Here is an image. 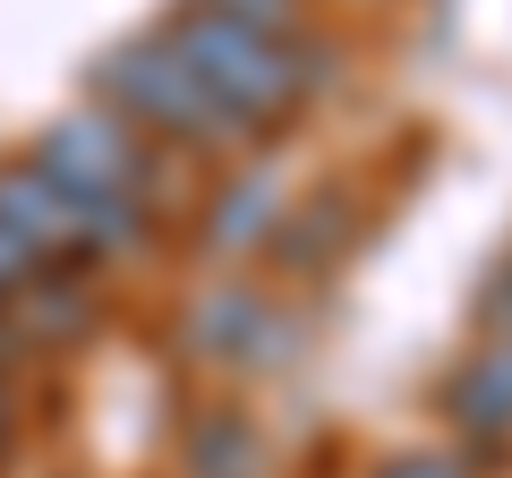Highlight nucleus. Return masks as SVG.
Wrapping results in <instances>:
<instances>
[{
	"label": "nucleus",
	"instance_id": "nucleus-6",
	"mask_svg": "<svg viewBox=\"0 0 512 478\" xmlns=\"http://www.w3.org/2000/svg\"><path fill=\"white\" fill-rule=\"evenodd\" d=\"M282 214H291V171L274 154H239L214 180L205 214H197V248L214 265H248V257H265V239H274Z\"/></svg>",
	"mask_w": 512,
	"mask_h": 478
},
{
	"label": "nucleus",
	"instance_id": "nucleus-4",
	"mask_svg": "<svg viewBox=\"0 0 512 478\" xmlns=\"http://www.w3.org/2000/svg\"><path fill=\"white\" fill-rule=\"evenodd\" d=\"M299 316L282 308L265 282L239 265V274H214V282H197L188 291V308H180V359L188 368H205V376H274V368H291L299 359Z\"/></svg>",
	"mask_w": 512,
	"mask_h": 478
},
{
	"label": "nucleus",
	"instance_id": "nucleus-5",
	"mask_svg": "<svg viewBox=\"0 0 512 478\" xmlns=\"http://www.w3.org/2000/svg\"><path fill=\"white\" fill-rule=\"evenodd\" d=\"M0 231L18 239L35 265H86V274L103 265L86 205L35 163V146H26V154H0Z\"/></svg>",
	"mask_w": 512,
	"mask_h": 478
},
{
	"label": "nucleus",
	"instance_id": "nucleus-7",
	"mask_svg": "<svg viewBox=\"0 0 512 478\" xmlns=\"http://www.w3.org/2000/svg\"><path fill=\"white\" fill-rule=\"evenodd\" d=\"M436 410H444V436L461 453H512V333H478L436 385Z\"/></svg>",
	"mask_w": 512,
	"mask_h": 478
},
{
	"label": "nucleus",
	"instance_id": "nucleus-15",
	"mask_svg": "<svg viewBox=\"0 0 512 478\" xmlns=\"http://www.w3.org/2000/svg\"><path fill=\"white\" fill-rule=\"evenodd\" d=\"M18 368V342H9V308H0V376Z\"/></svg>",
	"mask_w": 512,
	"mask_h": 478
},
{
	"label": "nucleus",
	"instance_id": "nucleus-3",
	"mask_svg": "<svg viewBox=\"0 0 512 478\" xmlns=\"http://www.w3.org/2000/svg\"><path fill=\"white\" fill-rule=\"evenodd\" d=\"M86 94L103 111H120L137 137H154L163 154H197V163H239V154H256V137L205 94V77L171 52L163 26L103 43L94 69H86Z\"/></svg>",
	"mask_w": 512,
	"mask_h": 478
},
{
	"label": "nucleus",
	"instance_id": "nucleus-11",
	"mask_svg": "<svg viewBox=\"0 0 512 478\" xmlns=\"http://www.w3.org/2000/svg\"><path fill=\"white\" fill-rule=\"evenodd\" d=\"M367 478H487V461L461 453V444L444 436V444H402V453H384Z\"/></svg>",
	"mask_w": 512,
	"mask_h": 478
},
{
	"label": "nucleus",
	"instance_id": "nucleus-10",
	"mask_svg": "<svg viewBox=\"0 0 512 478\" xmlns=\"http://www.w3.org/2000/svg\"><path fill=\"white\" fill-rule=\"evenodd\" d=\"M180 478H265V427L239 402H197L180 427Z\"/></svg>",
	"mask_w": 512,
	"mask_h": 478
},
{
	"label": "nucleus",
	"instance_id": "nucleus-9",
	"mask_svg": "<svg viewBox=\"0 0 512 478\" xmlns=\"http://www.w3.org/2000/svg\"><path fill=\"white\" fill-rule=\"evenodd\" d=\"M0 308H9L18 359H43V350L94 342V325H103V282H94L86 265H43V274L26 282L18 299H0Z\"/></svg>",
	"mask_w": 512,
	"mask_h": 478
},
{
	"label": "nucleus",
	"instance_id": "nucleus-13",
	"mask_svg": "<svg viewBox=\"0 0 512 478\" xmlns=\"http://www.w3.org/2000/svg\"><path fill=\"white\" fill-rule=\"evenodd\" d=\"M478 333H512V257L478 282Z\"/></svg>",
	"mask_w": 512,
	"mask_h": 478
},
{
	"label": "nucleus",
	"instance_id": "nucleus-2",
	"mask_svg": "<svg viewBox=\"0 0 512 478\" xmlns=\"http://www.w3.org/2000/svg\"><path fill=\"white\" fill-rule=\"evenodd\" d=\"M35 163L52 171L77 205H86L103 265L137 257V248L154 239V222H163V146H154V137H137L120 111H103L94 94L43 120Z\"/></svg>",
	"mask_w": 512,
	"mask_h": 478
},
{
	"label": "nucleus",
	"instance_id": "nucleus-12",
	"mask_svg": "<svg viewBox=\"0 0 512 478\" xmlns=\"http://www.w3.org/2000/svg\"><path fill=\"white\" fill-rule=\"evenodd\" d=\"M205 9H222L239 26H265V35H308V0H205Z\"/></svg>",
	"mask_w": 512,
	"mask_h": 478
},
{
	"label": "nucleus",
	"instance_id": "nucleus-8",
	"mask_svg": "<svg viewBox=\"0 0 512 478\" xmlns=\"http://www.w3.org/2000/svg\"><path fill=\"white\" fill-rule=\"evenodd\" d=\"M359 231H367L359 188L325 180V188H308V197H291V214H282V222H274V239H265V257H274L291 282H325L333 265L359 248Z\"/></svg>",
	"mask_w": 512,
	"mask_h": 478
},
{
	"label": "nucleus",
	"instance_id": "nucleus-14",
	"mask_svg": "<svg viewBox=\"0 0 512 478\" xmlns=\"http://www.w3.org/2000/svg\"><path fill=\"white\" fill-rule=\"evenodd\" d=\"M35 274H43V265L26 257V248H18V239H9V231H0V299H18V291H26V282H35Z\"/></svg>",
	"mask_w": 512,
	"mask_h": 478
},
{
	"label": "nucleus",
	"instance_id": "nucleus-1",
	"mask_svg": "<svg viewBox=\"0 0 512 478\" xmlns=\"http://www.w3.org/2000/svg\"><path fill=\"white\" fill-rule=\"evenodd\" d=\"M163 35L256 146L282 137L299 111L333 86V52L316 35H265V26H239V18H222V9H205V0H171Z\"/></svg>",
	"mask_w": 512,
	"mask_h": 478
}]
</instances>
